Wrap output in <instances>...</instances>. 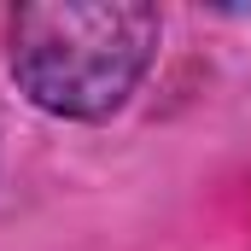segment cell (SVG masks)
Listing matches in <instances>:
<instances>
[{"label": "cell", "instance_id": "1", "mask_svg": "<svg viewBox=\"0 0 251 251\" xmlns=\"http://www.w3.org/2000/svg\"><path fill=\"white\" fill-rule=\"evenodd\" d=\"M158 12L134 0H35L6 24L12 82L29 105L70 123L123 111L158 53Z\"/></svg>", "mask_w": 251, "mask_h": 251}]
</instances>
